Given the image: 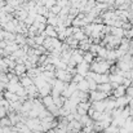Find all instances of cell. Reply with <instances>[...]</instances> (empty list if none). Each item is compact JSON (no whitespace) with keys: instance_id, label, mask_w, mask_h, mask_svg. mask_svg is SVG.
<instances>
[{"instance_id":"1","label":"cell","mask_w":133,"mask_h":133,"mask_svg":"<svg viewBox=\"0 0 133 133\" xmlns=\"http://www.w3.org/2000/svg\"><path fill=\"white\" fill-rule=\"evenodd\" d=\"M88 72H89V65L88 63L82 62V63L76 65V74H78V75H82L83 78H85Z\"/></svg>"},{"instance_id":"2","label":"cell","mask_w":133,"mask_h":133,"mask_svg":"<svg viewBox=\"0 0 133 133\" xmlns=\"http://www.w3.org/2000/svg\"><path fill=\"white\" fill-rule=\"evenodd\" d=\"M111 94L114 96L115 99H116V98H120V97H123V96H125V87L119 85V87L114 88L112 89V92H111Z\"/></svg>"},{"instance_id":"3","label":"cell","mask_w":133,"mask_h":133,"mask_svg":"<svg viewBox=\"0 0 133 133\" xmlns=\"http://www.w3.org/2000/svg\"><path fill=\"white\" fill-rule=\"evenodd\" d=\"M97 90H99V92L106 93V94L110 96L111 92H112V87H111L110 83H103V84H98V85H97Z\"/></svg>"},{"instance_id":"4","label":"cell","mask_w":133,"mask_h":133,"mask_svg":"<svg viewBox=\"0 0 133 133\" xmlns=\"http://www.w3.org/2000/svg\"><path fill=\"white\" fill-rule=\"evenodd\" d=\"M76 88H78V90H80V92L89 93V85H88V82H87L85 79H83L82 82H79V83L76 84Z\"/></svg>"},{"instance_id":"5","label":"cell","mask_w":133,"mask_h":133,"mask_svg":"<svg viewBox=\"0 0 133 133\" xmlns=\"http://www.w3.org/2000/svg\"><path fill=\"white\" fill-rule=\"evenodd\" d=\"M43 105H44V107L46 109V110L54 105V102H53V97H52L50 94H49V96H45V97H43Z\"/></svg>"},{"instance_id":"6","label":"cell","mask_w":133,"mask_h":133,"mask_svg":"<svg viewBox=\"0 0 133 133\" xmlns=\"http://www.w3.org/2000/svg\"><path fill=\"white\" fill-rule=\"evenodd\" d=\"M93 61H94V56H93L90 52H84V54H83V62L90 65Z\"/></svg>"}]
</instances>
